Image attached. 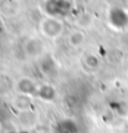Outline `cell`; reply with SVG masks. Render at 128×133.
Segmentation results:
<instances>
[{"label": "cell", "instance_id": "1", "mask_svg": "<svg viewBox=\"0 0 128 133\" xmlns=\"http://www.w3.org/2000/svg\"><path fill=\"white\" fill-rule=\"evenodd\" d=\"M40 31L41 34H44L46 37L50 39H56L64 31V25L62 23L53 16L45 17L40 24Z\"/></svg>", "mask_w": 128, "mask_h": 133}, {"label": "cell", "instance_id": "2", "mask_svg": "<svg viewBox=\"0 0 128 133\" xmlns=\"http://www.w3.org/2000/svg\"><path fill=\"white\" fill-rule=\"evenodd\" d=\"M83 40H85V35L82 32H80V31H75V32H72L70 35V44L75 47L80 46L83 42Z\"/></svg>", "mask_w": 128, "mask_h": 133}]
</instances>
